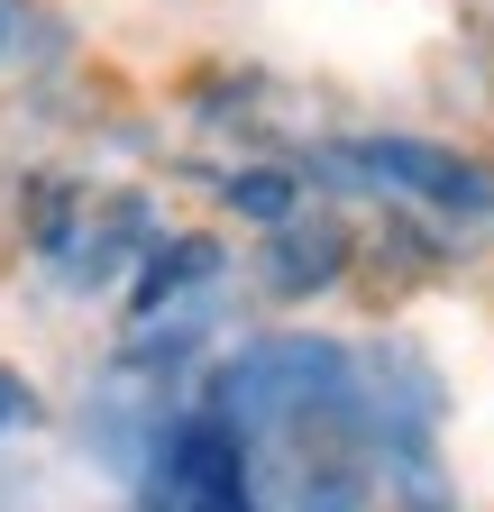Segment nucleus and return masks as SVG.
<instances>
[{
	"label": "nucleus",
	"instance_id": "nucleus-1",
	"mask_svg": "<svg viewBox=\"0 0 494 512\" xmlns=\"http://www.w3.org/2000/svg\"><path fill=\"white\" fill-rule=\"evenodd\" d=\"M220 421L229 430H275V439H312V430H357L366 421V384L357 357L330 339H266L220 375Z\"/></svg>",
	"mask_w": 494,
	"mask_h": 512
},
{
	"label": "nucleus",
	"instance_id": "nucleus-2",
	"mask_svg": "<svg viewBox=\"0 0 494 512\" xmlns=\"http://www.w3.org/2000/svg\"><path fill=\"white\" fill-rule=\"evenodd\" d=\"M366 183H385V192H403V202H430V211H485L494 202V174L485 165H467V156H449V147H421V138H357V147H339Z\"/></svg>",
	"mask_w": 494,
	"mask_h": 512
},
{
	"label": "nucleus",
	"instance_id": "nucleus-3",
	"mask_svg": "<svg viewBox=\"0 0 494 512\" xmlns=\"http://www.w3.org/2000/svg\"><path fill=\"white\" fill-rule=\"evenodd\" d=\"M229 202H238L247 220H266V229H284V220L302 211V192H293V174H266V165H257V174H238V183H229Z\"/></svg>",
	"mask_w": 494,
	"mask_h": 512
},
{
	"label": "nucleus",
	"instance_id": "nucleus-4",
	"mask_svg": "<svg viewBox=\"0 0 494 512\" xmlns=\"http://www.w3.org/2000/svg\"><path fill=\"white\" fill-rule=\"evenodd\" d=\"M19 421H37V403H28V384L0 366V430H19Z\"/></svg>",
	"mask_w": 494,
	"mask_h": 512
},
{
	"label": "nucleus",
	"instance_id": "nucleus-5",
	"mask_svg": "<svg viewBox=\"0 0 494 512\" xmlns=\"http://www.w3.org/2000/svg\"><path fill=\"white\" fill-rule=\"evenodd\" d=\"M193 512H257L247 494H211V503H193Z\"/></svg>",
	"mask_w": 494,
	"mask_h": 512
}]
</instances>
